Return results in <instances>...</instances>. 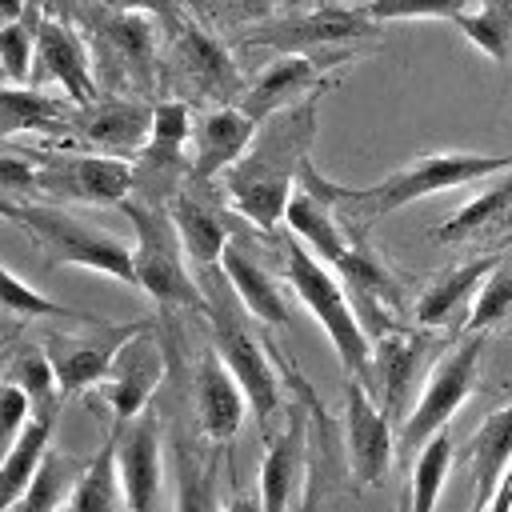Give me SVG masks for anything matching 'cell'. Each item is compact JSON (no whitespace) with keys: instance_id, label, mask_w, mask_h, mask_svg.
<instances>
[{"instance_id":"cell-1","label":"cell","mask_w":512,"mask_h":512,"mask_svg":"<svg viewBox=\"0 0 512 512\" xmlns=\"http://www.w3.org/2000/svg\"><path fill=\"white\" fill-rule=\"evenodd\" d=\"M316 100L320 96H308L260 120L248 152L220 176L232 212L260 232H276L284 224L288 204L300 188V172L308 164V148L316 136Z\"/></svg>"},{"instance_id":"cell-2","label":"cell","mask_w":512,"mask_h":512,"mask_svg":"<svg viewBox=\"0 0 512 512\" xmlns=\"http://www.w3.org/2000/svg\"><path fill=\"white\" fill-rule=\"evenodd\" d=\"M512 168V156H480V152H424L416 156L412 164L396 168L392 176L376 180V184H364V188H344L328 176H320L312 168V160L304 164L300 172V184L312 188L316 196H324L336 212H352V220H376V216H388V212H400L432 192H444V188H464V184H476V180H488L496 172Z\"/></svg>"},{"instance_id":"cell-3","label":"cell","mask_w":512,"mask_h":512,"mask_svg":"<svg viewBox=\"0 0 512 512\" xmlns=\"http://www.w3.org/2000/svg\"><path fill=\"white\" fill-rule=\"evenodd\" d=\"M120 212L132 224V252H136V288L148 292L160 308H188L208 316V292L204 280L188 272V248L176 232V220L168 204L128 196Z\"/></svg>"},{"instance_id":"cell-4","label":"cell","mask_w":512,"mask_h":512,"mask_svg":"<svg viewBox=\"0 0 512 512\" xmlns=\"http://www.w3.org/2000/svg\"><path fill=\"white\" fill-rule=\"evenodd\" d=\"M284 280L300 296V304L312 312V320L328 332L344 376H356L372 388V336L360 324V312L348 300L344 284L328 272V264L316 260V252H308L300 240H288L284 244Z\"/></svg>"},{"instance_id":"cell-5","label":"cell","mask_w":512,"mask_h":512,"mask_svg":"<svg viewBox=\"0 0 512 512\" xmlns=\"http://www.w3.org/2000/svg\"><path fill=\"white\" fill-rule=\"evenodd\" d=\"M4 216L36 240V248L48 256V264H76V268L112 276L120 284H136V252L120 236L92 228L88 220L72 216L68 208L4 200Z\"/></svg>"},{"instance_id":"cell-6","label":"cell","mask_w":512,"mask_h":512,"mask_svg":"<svg viewBox=\"0 0 512 512\" xmlns=\"http://www.w3.org/2000/svg\"><path fill=\"white\" fill-rule=\"evenodd\" d=\"M224 280H228L224 272H212L208 268L204 288H208V324H212V336H216V352L236 372V380H240V388H244L248 408L256 412V420L268 424L276 416L280 400H284V384H280V376L272 368V352L276 348L264 344L252 332V324H248L252 316L244 312V304L236 300V292H232V300H224V292H228Z\"/></svg>"},{"instance_id":"cell-7","label":"cell","mask_w":512,"mask_h":512,"mask_svg":"<svg viewBox=\"0 0 512 512\" xmlns=\"http://www.w3.org/2000/svg\"><path fill=\"white\" fill-rule=\"evenodd\" d=\"M36 168L32 192L64 204H124L136 192V164L108 152H60L28 148Z\"/></svg>"},{"instance_id":"cell-8","label":"cell","mask_w":512,"mask_h":512,"mask_svg":"<svg viewBox=\"0 0 512 512\" xmlns=\"http://www.w3.org/2000/svg\"><path fill=\"white\" fill-rule=\"evenodd\" d=\"M84 28L92 32V60L112 84L148 92L156 80V28L148 12H108L84 4Z\"/></svg>"},{"instance_id":"cell-9","label":"cell","mask_w":512,"mask_h":512,"mask_svg":"<svg viewBox=\"0 0 512 512\" xmlns=\"http://www.w3.org/2000/svg\"><path fill=\"white\" fill-rule=\"evenodd\" d=\"M168 28V52H172V72L180 84L192 92V100H212V104H240L248 92V80L236 64V56L216 40L204 24L192 16H176Z\"/></svg>"},{"instance_id":"cell-10","label":"cell","mask_w":512,"mask_h":512,"mask_svg":"<svg viewBox=\"0 0 512 512\" xmlns=\"http://www.w3.org/2000/svg\"><path fill=\"white\" fill-rule=\"evenodd\" d=\"M480 352H484V332H472L440 356V364L432 368L428 384H424V396L416 400V408L404 416V428H400V448H412L420 452L440 428H448V420L464 408V400L472 396V384H476V368H480Z\"/></svg>"},{"instance_id":"cell-11","label":"cell","mask_w":512,"mask_h":512,"mask_svg":"<svg viewBox=\"0 0 512 512\" xmlns=\"http://www.w3.org/2000/svg\"><path fill=\"white\" fill-rule=\"evenodd\" d=\"M380 24L372 16H364V8L356 4H336V0H316L308 12H288L280 20H260L252 24V32L244 36L248 48H276V52H324L348 40H364L376 36Z\"/></svg>"},{"instance_id":"cell-12","label":"cell","mask_w":512,"mask_h":512,"mask_svg":"<svg viewBox=\"0 0 512 512\" xmlns=\"http://www.w3.org/2000/svg\"><path fill=\"white\" fill-rule=\"evenodd\" d=\"M152 320H96V324H84V336H48V356H52V368L60 376V392H84L92 384H100L112 364H116V352L140 332L148 328Z\"/></svg>"},{"instance_id":"cell-13","label":"cell","mask_w":512,"mask_h":512,"mask_svg":"<svg viewBox=\"0 0 512 512\" xmlns=\"http://www.w3.org/2000/svg\"><path fill=\"white\" fill-rule=\"evenodd\" d=\"M388 420L392 416L372 400V388L356 376H344V448H348V464L356 480L368 488L384 484L392 456H396Z\"/></svg>"},{"instance_id":"cell-14","label":"cell","mask_w":512,"mask_h":512,"mask_svg":"<svg viewBox=\"0 0 512 512\" xmlns=\"http://www.w3.org/2000/svg\"><path fill=\"white\" fill-rule=\"evenodd\" d=\"M168 212H172L176 232H180V240L188 248V260H196L200 268H216L220 264V252L240 232L236 216L224 208V200L216 192V180H192V176H184V184L168 200Z\"/></svg>"},{"instance_id":"cell-15","label":"cell","mask_w":512,"mask_h":512,"mask_svg":"<svg viewBox=\"0 0 512 512\" xmlns=\"http://www.w3.org/2000/svg\"><path fill=\"white\" fill-rule=\"evenodd\" d=\"M332 64H344V56H308V52H280L256 80H248V92L240 96V108L260 124L308 96H320L324 88H332L336 80H328L324 72Z\"/></svg>"},{"instance_id":"cell-16","label":"cell","mask_w":512,"mask_h":512,"mask_svg":"<svg viewBox=\"0 0 512 512\" xmlns=\"http://www.w3.org/2000/svg\"><path fill=\"white\" fill-rule=\"evenodd\" d=\"M160 380H164V348L156 340V324H148L116 352L112 372L100 380V396L112 408L116 424H128V420L144 416Z\"/></svg>"},{"instance_id":"cell-17","label":"cell","mask_w":512,"mask_h":512,"mask_svg":"<svg viewBox=\"0 0 512 512\" xmlns=\"http://www.w3.org/2000/svg\"><path fill=\"white\" fill-rule=\"evenodd\" d=\"M152 120H156V104L140 96H108V100L76 104L72 136L96 152L124 156V152H140L152 140Z\"/></svg>"},{"instance_id":"cell-18","label":"cell","mask_w":512,"mask_h":512,"mask_svg":"<svg viewBox=\"0 0 512 512\" xmlns=\"http://www.w3.org/2000/svg\"><path fill=\"white\" fill-rule=\"evenodd\" d=\"M36 68H40L44 80L60 84V92H64L72 104H92V100H100L96 72H92V52H88L80 28H72L68 16H56V12H44V16H40Z\"/></svg>"},{"instance_id":"cell-19","label":"cell","mask_w":512,"mask_h":512,"mask_svg":"<svg viewBox=\"0 0 512 512\" xmlns=\"http://www.w3.org/2000/svg\"><path fill=\"white\" fill-rule=\"evenodd\" d=\"M256 120L240 104H212L192 120V152L188 176L192 180H220L256 140Z\"/></svg>"},{"instance_id":"cell-20","label":"cell","mask_w":512,"mask_h":512,"mask_svg":"<svg viewBox=\"0 0 512 512\" xmlns=\"http://www.w3.org/2000/svg\"><path fill=\"white\" fill-rule=\"evenodd\" d=\"M220 272L228 276L236 300L244 304V312L264 324V328H288V300H284V288L272 280V272L248 252V228H240L228 248L220 252Z\"/></svg>"},{"instance_id":"cell-21","label":"cell","mask_w":512,"mask_h":512,"mask_svg":"<svg viewBox=\"0 0 512 512\" xmlns=\"http://www.w3.org/2000/svg\"><path fill=\"white\" fill-rule=\"evenodd\" d=\"M196 420H200V432L212 440V444H228L240 424H244V408H248V396L236 380V372L224 364V356L216 348H208L196 364Z\"/></svg>"},{"instance_id":"cell-22","label":"cell","mask_w":512,"mask_h":512,"mask_svg":"<svg viewBox=\"0 0 512 512\" xmlns=\"http://www.w3.org/2000/svg\"><path fill=\"white\" fill-rule=\"evenodd\" d=\"M284 224L324 260V264H332L336 272H344L348 268V260H352V252H356V236L360 232H352L348 224H340V216H336V208L324 200V196H316L312 188H296V196H292V204H288V216H284Z\"/></svg>"},{"instance_id":"cell-23","label":"cell","mask_w":512,"mask_h":512,"mask_svg":"<svg viewBox=\"0 0 512 512\" xmlns=\"http://www.w3.org/2000/svg\"><path fill=\"white\" fill-rule=\"evenodd\" d=\"M116 468H120L128 512H152V504L160 496V424L152 416H136L128 436L120 432Z\"/></svg>"},{"instance_id":"cell-24","label":"cell","mask_w":512,"mask_h":512,"mask_svg":"<svg viewBox=\"0 0 512 512\" xmlns=\"http://www.w3.org/2000/svg\"><path fill=\"white\" fill-rule=\"evenodd\" d=\"M304 460H308V440H304V416L292 412L288 428L268 440V452L260 460V500L264 512H288L300 484H304Z\"/></svg>"},{"instance_id":"cell-25","label":"cell","mask_w":512,"mask_h":512,"mask_svg":"<svg viewBox=\"0 0 512 512\" xmlns=\"http://www.w3.org/2000/svg\"><path fill=\"white\" fill-rule=\"evenodd\" d=\"M424 348H428V336L408 332V328H392V332L376 336V344H372V384L380 388L388 416L400 412V404L408 396V384L416 380V364H420Z\"/></svg>"},{"instance_id":"cell-26","label":"cell","mask_w":512,"mask_h":512,"mask_svg":"<svg viewBox=\"0 0 512 512\" xmlns=\"http://www.w3.org/2000/svg\"><path fill=\"white\" fill-rule=\"evenodd\" d=\"M0 108H4V136L20 132H44V136H72V116L76 104L68 96H48L24 84H4L0 88Z\"/></svg>"},{"instance_id":"cell-27","label":"cell","mask_w":512,"mask_h":512,"mask_svg":"<svg viewBox=\"0 0 512 512\" xmlns=\"http://www.w3.org/2000/svg\"><path fill=\"white\" fill-rule=\"evenodd\" d=\"M500 260H504L500 252H488V256H472V260H464V264L440 272V276L420 292V300H416V324H420V328L448 324V316H452L468 296L480 292V284L492 276V268H496Z\"/></svg>"},{"instance_id":"cell-28","label":"cell","mask_w":512,"mask_h":512,"mask_svg":"<svg viewBox=\"0 0 512 512\" xmlns=\"http://www.w3.org/2000/svg\"><path fill=\"white\" fill-rule=\"evenodd\" d=\"M468 460H472V480H476V508H484L492 492L500 488L504 472L512 468V400L476 428L468 444Z\"/></svg>"},{"instance_id":"cell-29","label":"cell","mask_w":512,"mask_h":512,"mask_svg":"<svg viewBox=\"0 0 512 512\" xmlns=\"http://www.w3.org/2000/svg\"><path fill=\"white\" fill-rule=\"evenodd\" d=\"M52 428H56V412H32V420L24 424V432L8 444L4 452V468H0V484H4V512H12L20 504V496L28 492L36 468L44 464L48 448H52Z\"/></svg>"},{"instance_id":"cell-30","label":"cell","mask_w":512,"mask_h":512,"mask_svg":"<svg viewBox=\"0 0 512 512\" xmlns=\"http://www.w3.org/2000/svg\"><path fill=\"white\" fill-rule=\"evenodd\" d=\"M84 468H88L84 460L60 452V448H48L44 464L36 468L28 492L20 496V504L12 512H64L72 492H76V484H80V476H84Z\"/></svg>"},{"instance_id":"cell-31","label":"cell","mask_w":512,"mask_h":512,"mask_svg":"<svg viewBox=\"0 0 512 512\" xmlns=\"http://www.w3.org/2000/svg\"><path fill=\"white\" fill-rule=\"evenodd\" d=\"M116 444H120V424L116 432L104 440V448L88 460L72 500H68V512H120L124 500V484H120V468H116Z\"/></svg>"},{"instance_id":"cell-32","label":"cell","mask_w":512,"mask_h":512,"mask_svg":"<svg viewBox=\"0 0 512 512\" xmlns=\"http://www.w3.org/2000/svg\"><path fill=\"white\" fill-rule=\"evenodd\" d=\"M504 216H512V168H504L500 180L484 184V192L472 196L448 224H440V228L432 232V240H436V244H460V240L476 236L480 228L500 224Z\"/></svg>"},{"instance_id":"cell-33","label":"cell","mask_w":512,"mask_h":512,"mask_svg":"<svg viewBox=\"0 0 512 512\" xmlns=\"http://www.w3.org/2000/svg\"><path fill=\"white\" fill-rule=\"evenodd\" d=\"M452 24L492 64H508L512 60V0H480V8L460 12Z\"/></svg>"},{"instance_id":"cell-34","label":"cell","mask_w":512,"mask_h":512,"mask_svg":"<svg viewBox=\"0 0 512 512\" xmlns=\"http://www.w3.org/2000/svg\"><path fill=\"white\" fill-rule=\"evenodd\" d=\"M4 316H8V320H44V316H60V320H80V324L104 320V316H96V312H84V308H72V304H64V300L44 296V292L32 288L12 264L4 268Z\"/></svg>"},{"instance_id":"cell-35","label":"cell","mask_w":512,"mask_h":512,"mask_svg":"<svg viewBox=\"0 0 512 512\" xmlns=\"http://www.w3.org/2000/svg\"><path fill=\"white\" fill-rule=\"evenodd\" d=\"M176 512H220L216 464H200L188 444H176Z\"/></svg>"},{"instance_id":"cell-36","label":"cell","mask_w":512,"mask_h":512,"mask_svg":"<svg viewBox=\"0 0 512 512\" xmlns=\"http://www.w3.org/2000/svg\"><path fill=\"white\" fill-rule=\"evenodd\" d=\"M40 8H32L24 20L0 24V64L8 84H28L32 80V60H36V40H40Z\"/></svg>"},{"instance_id":"cell-37","label":"cell","mask_w":512,"mask_h":512,"mask_svg":"<svg viewBox=\"0 0 512 512\" xmlns=\"http://www.w3.org/2000/svg\"><path fill=\"white\" fill-rule=\"evenodd\" d=\"M8 380H16L32 396V412H56V404H60V376L52 368L48 348H24L12 360Z\"/></svg>"},{"instance_id":"cell-38","label":"cell","mask_w":512,"mask_h":512,"mask_svg":"<svg viewBox=\"0 0 512 512\" xmlns=\"http://www.w3.org/2000/svg\"><path fill=\"white\" fill-rule=\"evenodd\" d=\"M508 312H512V256H504L492 268V276L480 284V292L472 300V312H468V328L472 332H488Z\"/></svg>"},{"instance_id":"cell-39","label":"cell","mask_w":512,"mask_h":512,"mask_svg":"<svg viewBox=\"0 0 512 512\" xmlns=\"http://www.w3.org/2000/svg\"><path fill=\"white\" fill-rule=\"evenodd\" d=\"M360 8L376 24H384V20H456L460 12L472 8V0H368Z\"/></svg>"},{"instance_id":"cell-40","label":"cell","mask_w":512,"mask_h":512,"mask_svg":"<svg viewBox=\"0 0 512 512\" xmlns=\"http://www.w3.org/2000/svg\"><path fill=\"white\" fill-rule=\"evenodd\" d=\"M28 420H32V396H28L16 380H8V384H4V440L12 444V440L24 432Z\"/></svg>"},{"instance_id":"cell-41","label":"cell","mask_w":512,"mask_h":512,"mask_svg":"<svg viewBox=\"0 0 512 512\" xmlns=\"http://www.w3.org/2000/svg\"><path fill=\"white\" fill-rule=\"evenodd\" d=\"M84 4H96L108 12H148V16H160L164 24H172L180 16L176 0H84Z\"/></svg>"},{"instance_id":"cell-42","label":"cell","mask_w":512,"mask_h":512,"mask_svg":"<svg viewBox=\"0 0 512 512\" xmlns=\"http://www.w3.org/2000/svg\"><path fill=\"white\" fill-rule=\"evenodd\" d=\"M236 20H268V12L276 8V0H220Z\"/></svg>"},{"instance_id":"cell-43","label":"cell","mask_w":512,"mask_h":512,"mask_svg":"<svg viewBox=\"0 0 512 512\" xmlns=\"http://www.w3.org/2000/svg\"><path fill=\"white\" fill-rule=\"evenodd\" d=\"M476 512H512V468L504 472V480H500V488L492 492V500H488L484 508H476Z\"/></svg>"},{"instance_id":"cell-44","label":"cell","mask_w":512,"mask_h":512,"mask_svg":"<svg viewBox=\"0 0 512 512\" xmlns=\"http://www.w3.org/2000/svg\"><path fill=\"white\" fill-rule=\"evenodd\" d=\"M224 512H264V500H260L256 492H244V488H236Z\"/></svg>"},{"instance_id":"cell-45","label":"cell","mask_w":512,"mask_h":512,"mask_svg":"<svg viewBox=\"0 0 512 512\" xmlns=\"http://www.w3.org/2000/svg\"><path fill=\"white\" fill-rule=\"evenodd\" d=\"M32 12V0H0V20L12 24V20H24Z\"/></svg>"},{"instance_id":"cell-46","label":"cell","mask_w":512,"mask_h":512,"mask_svg":"<svg viewBox=\"0 0 512 512\" xmlns=\"http://www.w3.org/2000/svg\"><path fill=\"white\" fill-rule=\"evenodd\" d=\"M44 8H48V12H64V16H68L72 0H44Z\"/></svg>"},{"instance_id":"cell-47","label":"cell","mask_w":512,"mask_h":512,"mask_svg":"<svg viewBox=\"0 0 512 512\" xmlns=\"http://www.w3.org/2000/svg\"><path fill=\"white\" fill-rule=\"evenodd\" d=\"M64 512H68V508H64Z\"/></svg>"}]
</instances>
